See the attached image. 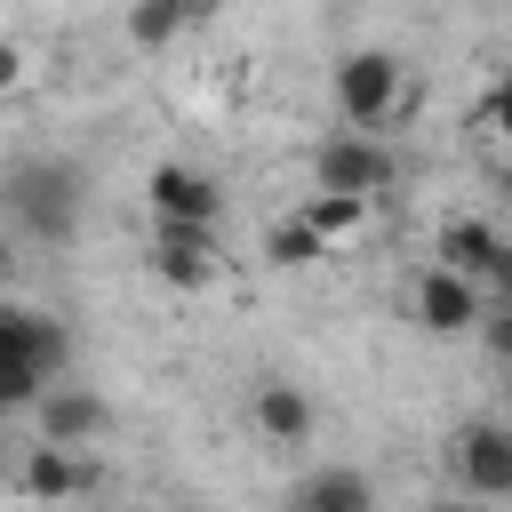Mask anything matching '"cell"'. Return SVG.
Segmentation results:
<instances>
[{"label":"cell","instance_id":"cell-18","mask_svg":"<svg viewBox=\"0 0 512 512\" xmlns=\"http://www.w3.org/2000/svg\"><path fill=\"white\" fill-rule=\"evenodd\" d=\"M472 144H480L488 160H504V88L480 96V112H472Z\"/></svg>","mask_w":512,"mask_h":512},{"label":"cell","instance_id":"cell-19","mask_svg":"<svg viewBox=\"0 0 512 512\" xmlns=\"http://www.w3.org/2000/svg\"><path fill=\"white\" fill-rule=\"evenodd\" d=\"M24 80H32V56H24V40H8V32H0V96H16Z\"/></svg>","mask_w":512,"mask_h":512},{"label":"cell","instance_id":"cell-1","mask_svg":"<svg viewBox=\"0 0 512 512\" xmlns=\"http://www.w3.org/2000/svg\"><path fill=\"white\" fill-rule=\"evenodd\" d=\"M0 200L32 240H72L80 232V176L64 160H16L0 176Z\"/></svg>","mask_w":512,"mask_h":512},{"label":"cell","instance_id":"cell-8","mask_svg":"<svg viewBox=\"0 0 512 512\" xmlns=\"http://www.w3.org/2000/svg\"><path fill=\"white\" fill-rule=\"evenodd\" d=\"M144 200H152V224H216L224 216V184L184 160H160L144 176Z\"/></svg>","mask_w":512,"mask_h":512},{"label":"cell","instance_id":"cell-12","mask_svg":"<svg viewBox=\"0 0 512 512\" xmlns=\"http://www.w3.org/2000/svg\"><path fill=\"white\" fill-rule=\"evenodd\" d=\"M0 352L32 360L40 376H64L72 336H64V320H48V312H32V304H8V296H0Z\"/></svg>","mask_w":512,"mask_h":512},{"label":"cell","instance_id":"cell-20","mask_svg":"<svg viewBox=\"0 0 512 512\" xmlns=\"http://www.w3.org/2000/svg\"><path fill=\"white\" fill-rule=\"evenodd\" d=\"M432 512H488V504H472V496H456V504H432Z\"/></svg>","mask_w":512,"mask_h":512},{"label":"cell","instance_id":"cell-9","mask_svg":"<svg viewBox=\"0 0 512 512\" xmlns=\"http://www.w3.org/2000/svg\"><path fill=\"white\" fill-rule=\"evenodd\" d=\"M32 416H40V440H56V448H96L104 424H112V408L88 384H40Z\"/></svg>","mask_w":512,"mask_h":512},{"label":"cell","instance_id":"cell-17","mask_svg":"<svg viewBox=\"0 0 512 512\" xmlns=\"http://www.w3.org/2000/svg\"><path fill=\"white\" fill-rule=\"evenodd\" d=\"M40 384H56V376H40L32 360L0 352V416H8V408H32V400H40Z\"/></svg>","mask_w":512,"mask_h":512},{"label":"cell","instance_id":"cell-6","mask_svg":"<svg viewBox=\"0 0 512 512\" xmlns=\"http://www.w3.org/2000/svg\"><path fill=\"white\" fill-rule=\"evenodd\" d=\"M448 464H456V480L472 488V504H504V496H512V432H504L496 416L464 424V432L448 440Z\"/></svg>","mask_w":512,"mask_h":512},{"label":"cell","instance_id":"cell-5","mask_svg":"<svg viewBox=\"0 0 512 512\" xmlns=\"http://www.w3.org/2000/svg\"><path fill=\"white\" fill-rule=\"evenodd\" d=\"M408 320H416L424 336H464V328H480V320H488V312H480V280H464V272H448V264L416 272V280H408Z\"/></svg>","mask_w":512,"mask_h":512},{"label":"cell","instance_id":"cell-4","mask_svg":"<svg viewBox=\"0 0 512 512\" xmlns=\"http://www.w3.org/2000/svg\"><path fill=\"white\" fill-rule=\"evenodd\" d=\"M96 456L88 448H56V440H40V448H24L16 456V472H8V488L16 496H32V504H72V496H96Z\"/></svg>","mask_w":512,"mask_h":512},{"label":"cell","instance_id":"cell-23","mask_svg":"<svg viewBox=\"0 0 512 512\" xmlns=\"http://www.w3.org/2000/svg\"><path fill=\"white\" fill-rule=\"evenodd\" d=\"M8 264H16V256H8V240H0V288H8Z\"/></svg>","mask_w":512,"mask_h":512},{"label":"cell","instance_id":"cell-11","mask_svg":"<svg viewBox=\"0 0 512 512\" xmlns=\"http://www.w3.org/2000/svg\"><path fill=\"white\" fill-rule=\"evenodd\" d=\"M248 424H256L272 448H304V440H312V424H320V408L304 400V384H288V376H264V384L248 392Z\"/></svg>","mask_w":512,"mask_h":512},{"label":"cell","instance_id":"cell-3","mask_svg":"<svg viewBox=\"0 0 512 512\" xmlns=\"http://www.w3.org/2000/svg\"><path fill=\"white\" fill-rule=\"evenodd\" d=\"M392 152L368 136V128H336V136H320L312 144V192H360V200H376V192H392Z\"/></svg>","mask_w":512,"mask_h":512},{"label":"cell","instance_id":"cell-14","mask_svg":"<svg viewBox=\"0 0 512 512\" xmlns=\"http://www.w3.org/2000/svg\"><path fill=\"white\" fill-rule=\"evenodd\" d=\"M288 512H376V480L352 464H320L312 480H296Z\"/></svg>","mask_w":512,"mask_h":512},{"label":"cell","instance_id":"cell-21","mask_svg":"<svg viewBox=\"0 0 512 512\" xmlns=\"http://www.w3.org/2000/svg\"><path fill=\"white\" fill-rule=\"evenodd\" d=\"M176 8H184V16H208V8H216V0H176Z\"/></svg>","mask_w":512,"mask_h":512},{"label":"cell","instance_id":"cell-22","mask_svg":"<svg viewBox=\"0 0 512 512\" xmlns=\"http://www.w3.org/2000/svg\"><path fill=\"white\" fill-rule=\"evenodd\" d=\"M8 472H16V456H8V448H0V488H8Z\"/></svg>","mask_w":512,"mask_h":512},{"label":"cell","instance_id":"cell-16","mask_svg":"<svg viewBox=\"0 0 512 512\" xmlns=\"http://www.w3.org/2000/svg\"><path fill=\"white\" fill-rule=\"evenodd\" d=\"M184 24H192V16H184L176 0H128V48H144V56H152V48H168Z\"/></svg>","mask_w":512,"mask_h":512},{"label":"cell","instance_id":"cell-13","mask_svg":"<svg viewBox=\"0 0 512 512\" xmlns=\"http://www.w3.org/2000/svg\"><path fill=\"white\" fill-rule=\"evenodd\" d=\"M296 216H304V224H312V240L336 256V248H360V240H368V224H376V200H360V192H312Z\"/></svg>","mask_w":512,"mask_h":512},{"label":"cell","instance_id":"cell-10","mask_svg":"<svg viewBox=\"0 0 512 512\" xmlns=\"http://www.w3.org/2000/svg\"><path fill=\"white\" fill-rule=\"evenodd\" d=\"M440 264L464 272V280H504L512 272V248H504V232L488 216H448L440 224Z\"/></svg>","mask_w":512,"mask_h":512},{"label":"cell","instance_id":"cell-7","mask_svg":"<svg viewBox=\"0 0 512 512\" xmlns=\"http://www.w3.org/2000/svg\"><path fill=\"white\" fill-rule=\"evenodd\" d=\"M216 272H224L216 224H160V232H152V280L200 296V288H216Z\"/></svg>","mask_w":512,"mask_h":512},{"label":"cell","instance_id":"cell-2","mask_svg":"<svg viewBox=\"0 0 512 512\" xmlns=\"http://www.w3.org/2000/svg\"><path fill=\"white\" fill-rule=\"evenodd\" d=\"M408 104H416V88H408V64L392 48H352L336 64V112L352 128H392Z\"/></svg>","mask_w":512,"mask_h":512},{"label":"cell","instance_id":"cell-15","mask_svg":"<svg viewBox=\"0 0 512 512\" xmlns=\"http://www.w3.org/2000/svg\"><path fill=\"white\" fill-rule=\"evenodd\" d=\"M320 256H328V248L312 240L304 216H280V224L264 232V264H272V272H304V264H320Z\"/></svg>","mask_w":512,"mask_h":512}]
</instances>
